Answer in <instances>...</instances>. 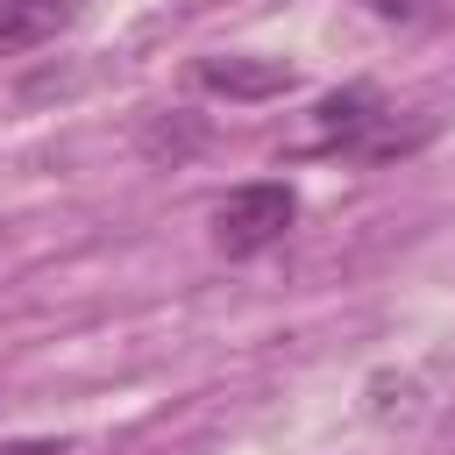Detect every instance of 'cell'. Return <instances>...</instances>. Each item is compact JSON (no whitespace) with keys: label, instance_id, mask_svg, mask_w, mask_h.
<instances>
[{"label":"cell","instance_id":"obj_3","mask_svg":"<svg viewBox=\"0 0 455 455\" xmlns=\"http://www.w3.org/2000/svg\"><path fill=\"white\" fill-rule=\"evenodd\" d=\"M206 92H220V100H277V92H291V64L284 57H199V71H192Z\"/></svg>","mask_w":455,"mask_h":455},{"label":"cell","instance_id":"obj_2","mask_svg":"<svg viewBox=\"0 0 455 455\" xmlns=\"http://www.w3.org/2000/svg\"><path fill=\"white\" fill-rule=\"evenodd\" d=\"M377 128H384V92L363 78L313 107V149H377Z\"/></svg>","mask_w":455,"mask_h":455},{"label":"cell","instance_id":"obj_1","mask_svg":"<svg viewBox=\"0 0 455 455\" xmlns=\"http://www.w3.org/2000/svg\"><path fill=\"white\" fill-rule=\"evenodd\" d=\"M291 220H299V192H291V185H277V178L235 185V192L213 206V249H220V256H263L270 242H284Z\"/></svg>","mask_w":455,"mask_h":455},{"label":"cell","instance_id":"obj_5","mask_svg":"<svg viewBox=\"0 0 455 455\" xmlns=\"http://www.w3.org/2000/svg\"><path fill=\"white\" fill-rule=\"evenodd\" d=\"M441 0H370V14H384V21H419V14H434Z\"/></svg>","mask_w":455,"mask_h":455},{"label":"cell","instance_id":"obj_6","mask_svg":"<svg viewBox=\"0 0 455 455\" xmlns=\"http://www.w3.org/2000/svg\"><path fill=\"white\" fill-rule=\"evenodd\" d=\"M0 455H64V441H50V434H7Z\"/></svg>","mask_w":455,"mask_h":455},{"label":"cell","instance_id":"obj_4","mask_svg":"<svg viewBox=\"0 0 455 455\" xmlns=\"http://www.w3.org/2000/svg\"><path fill=\"white\" fill-rule=\"evenodd\" d=\"M78 21V0H0V57L43 50Z\"/></svg>","mask_w":455,"mask_h":455}]
</instances>
